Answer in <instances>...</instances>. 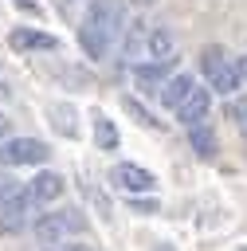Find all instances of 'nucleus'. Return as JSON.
I'll use <instances>...</instances> for the list:
<instances>
[{"instance_id":"nucleus-1","label":"nucleus","mask_w":247,"mask_h":251,"mask_svg":"<svg viewBox=\"0 0 247 251\" xmlns=\"http://www.w3.org/2000/svg\"><path fill=\"white\" fill-rule=\"evenodd\" d=\"M125 4L122 0H90L82 24H78V47L90 63H102L114 43H122L125 31Z\"/></svg>"},{"instance_id":"nucleus-2","label":"nucleus","mask_w":247,"mask_h":251,"mask_svg":"<svg viewBox=\"0 0 247 251\" xmlns=\"http://www.w3.org/2000/svg\"><path fill=\"white\" fill-rule=\"evenodd\" d=\"M200 71H204L208 86H212L216 94H223V98H231L239 86H247L243 75H239V63L227 59L223 47H204V51H200Z\"/></svg>"},{"instance_id":"nucleus-3","label":"nucleus","mask_w":247,"mask_h":251,"mask_svg":"<svg viewBox=\"0 0 247 251\" xmlns=\"http://www.w3.org/2000/svg\"><path fill=\"white\" fill-rule=\"evenodd\" d=\"M31 231H35L39 243H55V239H67V235H82V231H86V216H82V208L63 204V208H55V212L35 216Z\"/></svg>"},{"instance_id":"nucleus-4","label":"nucleus","mask_w":247,"mask_h":251,"mask_svg":"<svg viewBox=\"0 0 247 251\" xmlns=\"http://www.w3.org/2000/svg\"><path fill=\"white\" fill-rule=\"evenodd\" d=\"M35 208H39V200L31 196V188H16L8 200H0V231L20 235L24 227L35 224Z\"/></svg>"},{"instance_id":"nucleus-5","label":"nucleus","mask_w":247,"mask_h":251,"mask_svg":"<svg viewBox=\"0 0 247 251\" xmlns=\"http://www.w3.org/2000/svg\"><path fill=\"white\" fill-rule=\"evenodd\" d=\"M51 157V149L39 137H0V165L4 169H20V165H43Z\"/></svg>"},{"instance_id":"nucleus-6","label":"nucleus","mask_w":247,"mask_h":251,"mask_svg":"<svg viewBox=\"0 0 247 251\" xmlns=\"http://www.w3.org/2000/svg\"><path fill=\"white\" fill-rule=\"evenodd\" d=\"M110 180H114V188H122L125 196H137V192H153V188H157V176H153L149 169H141V165H129V161L114 165Z\"/></svg>"},{"instance_id":"nucleus-7","label":"nucleus","mask_w":247,"mask_h":251,"mask_svg":"<svg viewBox=\"0 0 247 251\" xmlns=\"http://www.w3.org/2000/svg\"><path fill=\"white\" fill-rule=\"evenodd\" d=\"M8 47H16L20 55H39V51H59V39H55L51 31L12 27V31H8Z\"/></svg>"},{"instance_id":"nucleus-8","label":"nucleus","mask_w":247,"mask_h":251,"mask_svg":"<svg viewBox=\"0 0 247 251\" xmlns=\"http://www.w3.org/2000/svg\"><path fill=\"white\" fill-rule=\"evenodd\" d=\"M208 110H212V90H204V86H196L173 114H176V122L188 129V126H200V122H208Z\"/></svg>"},{"instance_id":"nucleus-9","label":"nucleus","mask_w":247,"mask_h":251,"mask_svg":"<svg viewBox=\"0 0 247 251\" xmlns=\"http://www.w3.org/2000/svg\"><path fill=\"white\" fill-rule=\"evenodd\" d=\"M169 71H173V59H137L133 63V82L141 86V90H161L165 86V78H169Z\"/></svg>"},{"instance_id":"nucleus-10","label":"nucleus","mask_w":247,"mask_h":251,"mask_svg":"<svg viewBox=\"0 0 247 251\" xmlns=\"http://www.w3.org/2000/svg\"><path fill=\"white\" fill-rule=\"evenodd\" d=\"M145 47H149V27H145V20H129L125 31H122V55H125L129 63H137V59L145 55Z\"/></svg>"},{"instance_id":"nucleus-11","label":"nucleus","mask_w":247,"mask_h":251,"mask_svg":"<svg viewBox=\"0 0 247 251\" xmlns=\"http://www.w3.org/2000/svg\"><path fill=\"white\" fill-rule=\"evenodd\" d=\"M192 90H196V78H192V75H169L157 94H161V106H165V110H176Z\"/></svg>"},{"instance_id":"nucleus-12","label":"nucleus","mask_w":247,"mask_h":251,"mask_svg":"<svg viewBox=\"0 0 247 251\" xmlns=\"http://www.w3.org/2000/svg\"><path fill=\"white\" fill-rule=\"evenodd\" d=\"M74 118H78V114H74L71 102H51V106H47V122H51V129L63 133V137H78V122H74Z\"/></svg>"},{"instance_id":"nucleus-13","label":"nucleus","mask_w":247,"mask_h":251,"mask_svg":"<svg viewBox=\"0 0 247 251\" xmlns=\"http://www.w3.org/2000/svg\"><path fill=\"white\" fill-rule=\"evenodd\" d=\"M27 188H31V196L39 200V208H47L51 200H59V196H63V176H59V173H39Z\"/></svg>"},{"instance_id":"nucleus-14","label":"nucleus","mask_w":247,"mask_h":251,"mask_svg":"<svg viewBox=\"0 0 247 251\" xmlns=\"http://www.w3.org/2000/svg\"><path fill=\"white\" fill-rule=\"evenodd\" d=\"M90 122H94V145H98V149H106V153H114V149H118V141H122L118 126H114L102 110H94V114H90Z\"/></svg>"},{"instance_id":"nucleus-15","label":"nucleus","mask_w":247,"mask_h":251,"mask_svg":"<svg viewBox=\"0 0 247 251\" xmlns=\"http://www.w3.org/2000/svg\"><path fill=\"white\" fill-rule=\"evenodd\" d=\"M176 55V39L169 27H149V47H145V59H173Z\"/></svg>"},{"instance_id":"nucleus-16","label":"nucleus","mask_w":247,"mask_h":251,"mask_svg":"<svg viewBox=\"0 0 247 251\" xmlns=\"http://www.w3.org/2000/svg\"><path fill=\"white\" fill-rule=\"evenodd\" d=\"M188 145L196 149V157H212L216 153V133L200 122V126H188Z\"/></svg>"},{"instance_id":"nucleus-17","label":"nucleus","mask_w":247,"mask_h":251,"mask_svg":"<svg viewBox=\"0 0 247 251\" xmlns=\"http://www.w3.org/2000/svg\"><path fill=\"white\" fill-rule=\"evenodd\" d=\"M122 106L133 114V122H141V126H149V129H161V122H157V118H153V114H149V110H145L137 98H122Z\"/></svg>"},{"instance_id":"nucleus-18","label":"nucleus","mask_w":247,"mask_h":251,"mask_svg":"<svg viewBox=\"0 0 247 251\" xmlns=\"http://www.w3.org/2000/svg\"><path fill=\"white\" fill-rule=\"evenodd\" d=\"M43 251H94V247H90L86 239H82V243H74V239L67 235V239H55V243H43Z\"/></svg>"},{"instance_id":"nucleus-19","label":"nucleus","mask_w":247,"mask_h":251,"mask_svg":"<svg viewBox=\"0 0 247 251\" xmlns=\"http://www.w3.org/2000/svg\"><path fill=\"white\" fill-rule=\"evenodd\" d=\"M129 208L141 212V216H149V212H157V200H153V196L145 200V192H137V196H129Z\"/></svg>"},{"instance_id":"nucleus-20","label":"nucleus","mask_w":247,"mask_h":251,"mask_svg":"<svg viewBox=\"0 0 247 251\" xmlns=\"http://www.w3.org/2000/svg\"><path fill=\"white\" fill-rule=\"evenodd\" d=\"M12 192H16V180H12L8 173H0V200H8Z\"/></svg>"},{"instance_id":"nucleus-21","label":"nucleus","mask_w":247,"mask_h":251,"mask_svg":"<svg viewBox=\"0 0 247 251\" xmlns=\"http://www.w3.org/2000/svg\"><path fill=\"white\" fill-rule=\"evenodd\" d=\"M12 4H20L24 12H39V4H35V0H12Z\"/></svg>"},{"instance_id":"nucleus-22","label":"nucleus","mask_w":247,"mask_h":251,"mask_svg":"<svg viewBox=\"0 0 247 251\" xmlns=\"http://www.w3.org/2000/svg\"><path fill=\"white\" fill-rule=\"evenodd\" d=\"M235 63H239V75H243V82H247V55H239Z\"/></svg>"},{"instance_id":"nucleus-23","label":"nucleus","mask_w":247,"mask_h":251,"mask_svg":"<svg viewBox=\"0 0 247 251\" xmlns=\"http://www.w3.org/2000/svg\"><path fill=\"white\" fill-rule=\"evenodd\" d=\"M153 251H176V247H173V243H157Z\"/></svg>"},{"instance_id":"nucleus-24","label":"nucleus","mask_w":247,"mask_h":251,"mask_svg":"<svg viewBox=\"0 0 247 251\" xmlns=\"http://www.w3.org/2000/svg\"><path fill=\"white\" fill-rule=\"evenodd\" d=\"M0 137H8V122L4 118H0Z\"/></svg>"},{"instance_id":"nucleus-25","label":"nucleus","mask_w":247,"mask_h":251,"mask_svg":"<svg viewBox=\"0 0 247 251\" xmlns=\"http://www.w3.org/2000/svg\"><path fill=\"white\" fill-rule=\"evenodd\" d=\"M0 98H4V86H0Z\"/></svg>"},{"instance_id":"nucleus-26","label":"nucleus","mask_w":247,"mask_h":251,"mask_svg":"<svg viewBox=\"0 0 247 251\" xmlns=\"http://www.w3.org/2000/svg\"><path fill=\"white\" fill-rule=\"evenodd\" d=\"M243 133H247V126H243Z\"/></svg>"},{"instance_id":"nucleus-27","label":"nucleus","mask_w":247,"mask_h":251,"mask_svg":"<svg viewBox=\"0 0 247 251\" xmlns=\"http://www.w3.org/2000/svg\"><path fill=\"white\" fill-rule=\"evenodd\" d=\"M243 251H247V247H243Z\"/></svg>"}]
</instances>
